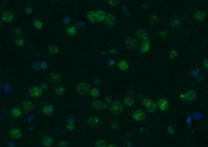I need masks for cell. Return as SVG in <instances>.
Here are the masks:
<instances>
[{
	"instance_id": "cell-28",
	"label": "cell",
	"mask_w": 208,
	"mask_h": 147,
	"mask_svg": "<svg viewBox=\"0 0 208 147\" xmlns=\"http://www.w3.org/2000/svg\"><path fill=\"white\" fill-rule=\"evenodd\" d=\"M33 24H34V26L38 29H41L43 27L42 22H41L40 20H34V22H33Z\"/></svg>"
},
{
	"instance_id": "cell-20",
	"label": "cell",
	"mask_w": 208,
	"mask_h": 147,
	"mask_svg": "<svg viewBox=\"0 0 208 147\" xmlns=\"http://www.w3.org/2000/svg\"><path fill=\"white\" fill-rule=\"evenodd\" d=\"M194 18L198 21H202L205 19V14L201 11H198L194 14Z\"/></svg>"
},
{
	"instance_id": "cell-46",
	"label": "cell",
	"mask_w": 208,
	"mask_h": 147,
	"mask_svg": "<svg viewBox=\"0 0 208 147\" xmlns=\"http://www.w3.org/2000/svg\"><path fill=\"white\" fill-rule=\"evenodd\" d=\"M1 25H2V20H0V27H1Z\"/></svg>"
},
{
	"instance_id": "cell-5",
	"label": "cell",
	"mask_w": 208,
	"mask_h": 147,
	"mask_svg": "<svg viewBox=\"0 0 208 147\" xmlns=\"http://www.w3.org/2000/svg\"><path fill=\"white\" fill-rule=\"evenodd\" d=\"M9 137L12 140H18L22 136V133L20 132V130L18 129V128H12L10 130L9 132Z\"/></svg>"
},
{
	"instance_id": "cell-43",
	"label": "cell",
	"mask_w": 208,
	"mask_h": 147,
	"mask_svg": "<svg viewBox=\"0 0 208 147\" xmlns=\"http://www.w3.org/2000/svg\"><path fill=\"white\" fill-rule=\"evenodd\" d=\"M203 66H204L206 68L208 69V59H205V60L203 61Z\"/></svg>"
},
{
	"instance_id": "cell-8",
	"label": "cell",
	"mask_w": 208,
	"mask_h": 147,
	"mask_svg": "<svg viewBox=\"0 0 208 147\" xmlns=\"http://www.w3.org/2000/svg\"><path fill=\"white\" fill-rule=\"evenodd\" d=\"M11 114L14 118H20L23 115V111L20 107H14L11 110Z\"/></svg>"
},
{
	"instance_id": "cell-10",
	"label": "cell",
	"mask_w": 208,
	"mask_h": 147,
	"mask_svg": "<svg viewBox=\"0 0 208 147\" xmlns=\"http://www.w3.org/2000/svg\"><path fill=\"white\" fill-rule=\"evenodd\" d=\"M126 45L130 49H135L137 48V45H138V42L136 38H134V37H129L126 40Z\"/></svg>"
},
{
	"instance_id": "cell-35",
	"label": "cell",
	"mask_w": 208,
	"mask_h": 147,
	"mask_svg": "<svg viewBox=\"0 0 208 147\" xmlns=\"http://www.w3.org/2000/svg\"><path fill=\"white\" fill-rule=\"evenodd\" d=\"M68 142L66 141H61L58 143V146L59 147H68Z\"/></svg>"
},
{
	"instance_id": "cell-12",
	"label": "cell",
	"mask_w": 208,
	"mask_h": 147,
	"mask_svg": "<svg viewBox=\"0 0 208 147\" xmlns=\"http://www.w3.org/2000/svg\"><path fill=\"white\" fill-rule=\"evenodd\" d=\"M53 138L49 136V135H46L42 137V140H41V142H42L43 145L44 146H46V147H50L53 145Z\"/></svg>"
},
{
	"instance_id": "cell-32",
	"label": "cell",
	"mask_w": 208,
	"mask_h": 147,
	"mask_svg": "<svg viewBox=\"0 0 208 147\" xmlns=\"http://www.w3.org/2000/svg\"><path fill=\"white\" fill-rule=\"evenodd\" d=\"M141 52H142V53L148 52L149 50H150V45H149V43H144L143 42V44L141 45Z\"/></svg>"
},
{
	"instance_id": "cell-3",
	"label": "cell",
	"mask_w": 208,
	"mask_h": 147,
	"mask_svg": "<svg viewBox=\"0 0 208 147\" xmlns=\"http://www.w3.org/2000/svg\"><path fill=\"white\" fill-rule=\"evenodd\" d=\"M77 89V91L80 94L85 95V94H87L89 91V85L86 82H81V83L78 84Z\"/></svg>"
},
{
	"instance_id": "cell-30",
	"label": "cell",
	"mask_w": 208,
	"mask_h": 147,
	"mask_svg": "<svg viewBox=\"0 0 208 147\" xmlns=\"http://www.w3.org/2000/svg\"><path fill=\"white\" fill-rule=\"evenodd\" d=\"M100 94H101L100 90L97 88H94L92 90H91V95H92L94 97H98L99 96H100Z\"/></svg>"
},
{
	"instance_id": "cell-42",
	"label": "cell",
	"mask_w": 208,
	"mask_h": 147,
	"mask_svg": "<svg viewBox=\"0 0 208 147\" xmlns=\"http://www.w3.org/2000/svg\"><path fill=\"white\" fill-rule=\"evenodd\" d=\"M108 3H109L111 6H116L117 4H119V1H109L108 2Z\"/></svg>"
},
{
	"instance_id": "cell-15",
	"label": "cell",
	"mask_w": 208,
	"mask_h": 147,
	"mask_svg": "<svg viewBox=\"0 0 208 147\" xmlns=\"http://www.w3.org/2000/svg\"><path fill=\"white\" fill-rule=\"evenodd\" d=\"M54 111V107L51 105H46L42 108V112L46 116H51Z\"/></svg>"
},
{
	"instance_id": "cell-27",
	"label": "cell",
	"mask_w": 208,
	"mask_h": 147,
	"mask_svg": "<svg viewBox=\"0 0 208 147\" xmlns=\"http://www.w3.org/2000/svg\"><path fill=\"white\" fill-rule=\"evenodd\" d=\"M171 24H172V27L176 28V29L180 28V19H178V18H174L172 20Z\"/></svg>"
},
{
	"instance_id": "cell-45",
	"label": "cell",
	"mask_w": 208,
	"mask_h": 147,
	"mask_svg": "<svg viewBox=\"0 0 208 147\" xmlns=\"http://www.w3.org/2000/svg\"><path fill=\"white\" fill-rule=\"evenodd\" d=\"M107 147H116L115 145H108Z\"/></svg>"
},
{
	"instance_id": "cell-21",
	"label": "cell",
	"mask_w": 208,
	"mask_h": 147,
	"mask_svg": "<svg viewBox=\"0 0 208 147\" xmlns=\"http://www.w3.org/2000/svg\"><path fill=\"white\" fill-rule=\"evenodd\" d=\"M66 32H67V34L70 36H74L77 34V29L75 28L74 26L72 25H70V26H68L67 29H66Z\"/></svg>"
},
{
	"instance_id": "cell-18",
	"label": "cell",
	"mask_w": 208,
	"mask_h": 147,
	"mask_svg": "<svg viewBox=\"0 0 208 147\" xmlns=\"http://www.w3.org/2000/svg\"><path fill=\"white\" fill-rule=\"evenodd\" d=\"M98 123H99V120L96 116H90L88 119V124L92 127L97 126L98 124Z\"/></svg>"
},
{
	"instance_id": "cell-41",
	"label": "cell",
	"mask_w": 208,
	"mask_h": 147,
	"mask_svg": "<svg viewBox=\"0 0 208 147\" xmlns=\"http://www.w3.org/2000/svg\"><path fill=\"white\" fill-rule=\"evenodd\" d=\"M119 127V123L117 121H113L112 124H111V128H117Z\"/></svg>"
},
{
	"instance_id": "cell-7",
	"label": "cell",
	"mask_w": 208,
	"mask_h": 147,
	"mask_svg": "<svg viewBox=\"0 0 208 147\" xmlns=\"http://www.w3.org/2000/svg\"><path fill=\"white\" fill-rule=\"evenodd\" d=\"M132 116H134V119L136 120V121H142L145 117H146V115L143 111L141 110H136L134 114H132Z\"/></svg>"
},
{
	"instance_id": "cell-16",
	"label": "cell",
	"mask_w": 208,
	"mask_h": 147,
	"mask_svg": "<svg viewBox=\"0 0 208 147\" xmlns=\"http://www.w3.org/2000/svg\"><path fill=\"white\" fill-rule=\"evenodd\" d=\"M105 18H106V14L103 11L99 10L96 12V19H97L98 22L100 23L102 21H104Z\"/></svg>"
},
{
	"instance_id": "cell-37",
	"label": "cell",
	"mask_w": 208,
	"mask_h": 147,
	"mask_svg": "<svg viewBox=\"0 0 208 147\" xmlns=\"http://www.w3.org/2000/svg\"><path fill=\"white\" fill-rule=\"evenodd\" d=\"M150 21H151V24H155L158 21V17L156 15H152L150 17Z\"/></svg>"
},
{
	"instance_id": "cell-13",
	"label": "cell",
	"mask_w": 208,
	"mask_h": 147,
	"mask_svg": "<svg viewBox=\"0 0 208 147\" xmlns=\"http://www.w3.org/2000/svg\"><path fill=\"white\" fill-rule=\"evenodd\" d=\"M105 24L108 27H111L112 25H114V24L115 22V18L113 15H107L105 18Z\"/></svg>"
},
{
	"instance_id": "cell-39",
	"label": "cell",
	"mask_w": 208,
	"mask_h": 147,
	"mask_svg": "<svg viewBox=\"0 0 208 147\" xmlns=\"http://www.w3.org/2000/svg\"><path fill=\"white\" fill-rule=\"evenodd\" d=\"M66 128H67L68 131L71 132V131H72V130L74 129V124H68L67 125V127H66Z\"/></svg>"
},
{
	"instance_id": "cell-38",
	"label": "cell",
	"mask_w": 208,
	"mask_h": 147,
	"mask_svg": "<svg viewBox=\"0 0 208 147\" xmlns=\"http://www.w3.org/2000/svg\"><path fill=\"white\" fill-rule=\"evenodd\" d=\"M24 12H25V14H26V15H29V14H31V12H32V7H29V6L26 7L25 8H24Z\"/></svg>"
},
{
	"instance_id": "cell-6",
	"label": "cell",
	"mask_w": 208,
	"mask_h": 147,
	"mask_svg": "<svg viewBox=\"0 0 208 147\" xmlns=\"http://www.w3.org/2000/svg\"><path fill=\"white\" fill-rule=\"evenodd\" d=\"M21 107L24 111L29 112L33 110V108H34V103H33L30 100L24 101L21 103Z\"/></svg>"
},
{
	"instance_id": "cell-33",
	"label": "cell",
	"mask_w": 208,
	"mask_h": 147,
	"mask_svg": "<svg viewBox=\"0 0 208 147\" xmlns=\"http://www.w3.org/2000/svg\"><path fill=\"white\" fill-rule=\"evenodd\" d=\"M14 32H15V34L16 35H17V37H20V36L22 35V34H23L22 29H20V28H15V29H14Z\"/></svg>"
},
{
	"instance_id": "cell-31",
	"label": "cell",
	"mask_w": 208,
	"mask_h": 147,
	"mask_svg": "<svg viewBox=\"0 0 208 147\" xmlns=\"http://www.w3.org/2000/svg\"><path fill=\"white\" fill-rule=\"evenodd\" d=\"M124 103H125L127 106H129V107H131V106L134 104V99H132L131 97H126L125 99H124Z\"/></svg>"
},
{
	"instance_id": "cell-1",
	"label": "cell",
	"mask_w": 208,
	"mask_h": 147,
	"mask_svg": "<svg viewBox=\"0 0 208 147\" xmlns=\"http://www.w3.org/2000/svg\"><path fill=\"white\" fill-rule=\"evenodd\" d=\"M29 94L31 97H33L34 99H38V97H41L43 94V89L38 86V85H34L29 88Z\"/></svg>"
},
{
	"instance_id": "cell-24",
	"label": "cell",
	"mask_w": 208,
	"mask_h": 147,
	"mask_svg": "<svg viewBox=\"0 0 208 147\" xmlns=\"http://www.w3.org/2000/svg\"><path fill=\"white\" fill-rule=\"evenodd\" d=\"M118 68L122 71H125L129 68V64L126 61L121 60L118 63Z\"/></svg>"
},
{
	"instance_id": "cell-14",
	"label": "cell",
	"mask_w": 208,
	"mask_h": 147,
	"mask_svg": "<svg viewBox=\"0 0 208 147\" xmlns=\"http://www.w3.org/2000/svg\"><path fill=\"white\" fill-rule=\"evenodd\" d=\"M158 104H159V107L162 111H166V110L168 109L169 103H168V101L167 99H160Z\"/></svg>"
},
{
	"instance_id": "cell-40",
	"label": "cell",
	"mask_w": 208,
	"mask_h": 147,
	"mask_svg": "<svg viewBox=\"0 0 208 147\" xmlns=\"http://www.w3.org/2000/svg\"><path fill=\"white\" fill-rule=\"evenodd\" d=\"M151 101L150 100V99H145L144 100H143V102H142V103H143V106L145 107H148V105L150 104V102H151Z\"/></svg>"
},
{
	"instance_id": "cell-4",
	"label": "cell",
	"mask_w": 208,
	"mask_h": 147,
	"mask_svg": "<svg viewBox=\"0 0 208 147\" xmlns=\"http://www.w3.org/2000/svg\"><path fill=\"white\" fill-rule=\"evenodd\" d=\"M111 110L112 111V113L114 114H120L123 111V106L122 104L118 102V101H115L111 103Z\"/></svg>"
},
{
	"instance_id": "cell-22",
	"label": "cell",
	"mask_w": 208,
	"mask_h": 147,
	"mask_svg": "<svg viewBox=\"0 0 208 147\" xmlns=\"http://www.w3.org/2000/svg\"><path fill=\"white\" fill-rule=\"evenodd\" d=\"M15 43L17 45V46H24V44H25V40L23 37H17L15 39Z\"/></svg>"
},
{
	"instance_id": "cell-9",
	"label": "cell",
	"mask_w": 208,
	"mask_h": 147,
	"mask_svg": "<svg viewBox=\"0 0 208 147\" xmlns=\"http://www.w3.org/2000/svg\"><path fill=\"white\" fill-rule=\"evenodd\" d=\"M14 19V15L11 12H4L2 15V20L4 22L10 23Z\"/></svg>"
},
{
	"instance_id": "cell-19",
	"label": "cell",
	"mask_w": 208,
	"mask_h": 147,
	"mask_svg": "<svg viewBox=\"0 0 208 147\" xmlns=\"http://www.w3.org/2000/svg\"><path fill=\"white\" fill-rule=\"evenodd\" d=\"M87 17L89 19V20L91 22V23H94L97 21V19H96V12L94 11H90L88 12L87 14Z\"/></svg>"
},
{
	"instance_id": "cell-2",
	"label": "cell",
	"mask_w": 208,
	"mask_h": 147,
	"mask_svg": "<svg viewBox=\"0 0 208 147\" xmlns=\"http://www.w3.org/2000/svg\"><path fill=\"white\" fill-rule=\"evenodd\" d=\"M180 97L184 101H194L196 99V92L193 89H189L186 93L181 94Z\"/></svg>"
},
{
	"instance_id": "cell-25",
	"label": "cell",
	"mask_w": 208,
	"mask_h": 147,
	"mask_svg": "<svg viewBox=\"0 0 208 147\" xmlns=\"http://www.w3.org/2000/svg\"><path fill=\"white\" fill-rule=\"evenodd\" d=\"M92 106L93 107L95 108V109H98V110H101L103 109V104L101 101H98V100H94L92 102Z\"/></svg>"
},
{
	"instance_id": "cell-17",
	"label": "cell",
	"mask_w": 208,
	"mask_h": 147,
	"mask_svg": "<svg viewBox=\"0 0 208 147\" xmlns=\"http://www.w3.org/2000/svg\"><path fill=\"white\" fill-rule=\"evenodd\" d=\"M64 91H65V89L62 85H57L54 89V93L57 96H61V95H63V93H64Z\"/></svg>"
},
{
	"instance_id": "cell-44",
	"label": "cell",
	"mask_w": 208,
	"mask_h": 147,
	"mask_svg": "<svg viewBox=\"0 0 208 147\" xmlns=\"http://www.w3.org/2000/svg\"><path fill=\"white\" fill-rule=\"evenodd\" d=\"M161 37H165L166 36H167V32L166 31H162V32H161Z\"/></svg>"
},
{
	"instance_id": "cell-11",
	"label": "cell",
	"mask_w": 208,
	"mask_h": 147,
	"mask_svg": "<svg viewBox=\"0 0 208 147\" xmlns=\"http://www.w3.org/2000/svg\"><path fill=\"white\" fill-rule=\"evenodd\" d=\"M62 75L60 72H52L51 74V81L52 83H59L62 80Z\"/></svg>"
},
{
	"instance_id": "cell-34",
	"label": "cell",
	"mask_w": 208,
	"mask_h": 147,
	"mask_svg": "<svg viewBox=\"0 0 208 147\" xmlns=\"http://www.w3.org/2000/svg\"><path fill=\"white\" fill-rule=\"evenodd\" d=\"M95 145H96V147H106L105 142H104L103 141H100V140H99V141H97Z\"/></svg>"
},
{
	"instance_id": "cell-23",
	"label": "cell",
	"mask_w": 208,
	"mask_h": 147,
	"mask_svg": "<svg viewBox=\"0 0 208 147\" xmlns=\"http://www.w3.org/2000/svg\"><path fill=\"white\" fill-rule=\"evenodd\" d=\"M48 51H49V54L50 55H55L58 52H59V47H58L57 46H49L48 48Z\"/></svg>"
},
{
	"instance_id": "cell-36",
	"label": "cell",
	"mask_w": 208,
	"mask_h": 147,
	"mask_svg": "<svg viewBox=\"0 0 208 147\" xmlns=\"http://www.w3.org/2000/svg\"><path fill=\"white\" fill-rule=\"evenodd\" d=\"M177 51H175V50L171 51V52H170V57H171V59H175V58H177Z\"/></svg>"
},
{
	"instance_id": "cell-26",
	"label": "cell",
	"mask_w": 208,
	"mask_h": 147,
	"mask_svg": "<svg viewBox=\"0 0 208 147\" xmlns=\"http://www.w3.org/2000/svg\"><path fill=\"white\" fill-rule=\"evenodd\" d=\"M146 108L148 109V111L150 112H154L157 110V104L154 102L151 101V102H150V104L148 105V107Z\"/></svg>"
},
{
	"instance_id": "cell-29",
	"label": "cell",
	"mask_w": 208,
	"mask_h": 147,
	"mask_svg": "<svg viewBox=\"0 0 208 147\" xmlns=\"http://www.w3.org/2000/svg\"><path fill=\"white\" fill-rule=\"evenodd\" d=\"M137 36L138 37L141 38L142 40H143L144 38H146V37H148V36H147V34H146V32L145 30H143V29H140V30H138L137 32Z\"/></svg>"
}]
</instances>
